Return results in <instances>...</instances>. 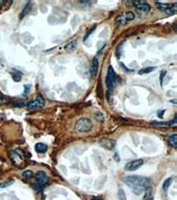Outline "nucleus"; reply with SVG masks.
I'll return each mask as SVG.
<instances>
[{
	"label": "nucleus",
	"instance_id": "nucleus-1",
	"mask_svg": "<svg viewBox=\"0 0 177 200\" xmlns=\"http://www.w3.org/2000/svg\"><path fill=\"white\" fill-rule=\"evenodd\" d=\"M123 182L131 188L132 192L139 196L141 193L145 192V190L149 187L150 180L146 176H141V175H130L123 179Z\"/></svg>",
	"mask_w": 177,
	"mask_h": 200
},
{
	"label": "nucleus",
	"instance_id": "nucleus-2",
	"mask_svg": "<svg viewBox=\"0 0 177 200\" xmlns=\"http://www.w3.org/2000/svg\"><path fill=\"white\" fill-rule=\"evenodd\" d=\"M92 128H93L92 121H91L90 118H86V117H83V118L77 119L76 124H75V129L79 133H87Z\"/></svg>",
	"mask_w": 177,
	"mask_h": 200
},
{
	"label": "nucleus",
	"instance_id": "nucleus-3",
	"mask_svg": "<svg viewBox=\"0 0 177 200\" xmlns=\"http://www.w3.org/2000/svg\"><path fill=\"white\" fill-rule=\"evenodd\" d=\"M117 80H118V78H117V74H116L113 67H109L107 77H106V83H107L108 90H109L110 92L113 90V88H114V86H116V83H117Z\"/></svg>",
	"mask_w": 177,
	"mask_h": 200
},
{
	"label": "nucleus",
	"instance_id": "nucleus-4",
	"mask_svg": "<svg viewBox=\"0 0 177 200\" xmlns=\"http://www.w3.org/2000/svg\"><path fill=\"white\" fill-rule=\"evenodd\" d=\"M26 107L28 108H30V109H34V108H43V107L45 106V100H44V98L41 97V94H37V97L34 99V100H30L29 102H27Z\"/></svg>",
	"mask_w": 177,
	"mask_h": 200
},
{
	"label": "nucleus",
	"instance_id": "nucleus-5",
	"mask_svg": "<svg viewBox=\"0 0 177 200\" xmlns=\"http://www.w3.org/2000/svg\"><path fill=\"white\" fill-rule=\"evenodd\" d=\"M48 183V176L47 174L45 173L44 171H38L36 173V185H37V188H41L44 186H46Z\"/></svg>",
	"mask_w": 177,
	"mask_h": 200
},
{
	"label": "nucleus",
	"instance_id": "nucleus-6",
	"mask_svg": "<svg viewBox=\"0 0 177 200\" xmlns=\"http://www.w3.org/2000/svg\"><path fill=\"white\" fill-rule=\"evenodd\" d=\"M142 164H144V160L142 159H137V160H134L131 162H129V163H127L124 169L127 171H136L139 168L142 166Z\"/></svg>",
	"mask_w": 177,
	"mask_h": 200
},
{
	"label": "nucleus",
	"instance_id": "nucleus-7",
	"mask_svg": "<svg viewBox=\"0 0 177 200\" xmlns=\"http://www.w3.org/2000/svg\"><path fill=\"white\" fill-rule=\"evenodd\" d=\"M100 145L107 149H113L116 147V141L110 139V138H101L100 139Z\"/></svg>",
	"mask_w": 177,
	"mask_h": 200
},
{
	"label": "nucleus",
	"instance_id": "nucleus-8",
	"mask_svg": "<svg viewBox=\"0 0 177 200\" xmlns=\"http://www.w3.org/2000/svg\"><path fill=\"white\" fill-rule=\"evenodd\" d=\"M136 8L139 9L140 11H142V13H149L150 11V6L146 1H142V0H141V2L138 6H136Z\"/></svg>",
	"mask_w": 177,
	"mask_h": 200
},
{
	"label": "nucleus",
	"instance_id": "nucleus-9",
	"mask_svg": "<svg viewBox=\"0 0 177 200\" xmlns=\"http://www.w3.org/2000/svg\"><path fill=\"white\" fill-rule=\"evenodd\" d=\"M9 155H10V159L13 160V162H14L16 165H19L21 162H23V160L19 158V155H18V153H17V151H10V153H9Z\"/></svg>",
	"mask_w": 177,
	"mask_h": 200
},
{
	"label": "nucleus",
	"instance_id": "nucleus-10",
	"mask_svg": "<svg viewBox=\"0 0 177 200\" xmlns=\"http://www.w3.org/2000/svg\"><path fill=\"white\" fill-rule=\"evenodd\" d=\"M35 149H36L37 153H45L48 149V146L46 144H44V143H37L35 145Z\"/></svg>",
	"mask_w": 177,
	"mask_h": 200
},
{
	"label": "nucleus",
	"instance_id": "nucleus-11",
	"mask_svg": "<svg viewBox=\"0 0 177 200\" xmlns=\"http://www.w3.org/2000/svg\"><path fill=\"white\" fill-rule=\"evenodd\" d=\"M158 8L162 10V11H168L170 8H172V5L170 3H162L160 1H156Z\"/></svg>",
	"mask_w": 177,
	"mask_h": 200
},
{
	"label": "nucleus",
	"instance_id": "nucleus-12",
	"mask_svg": "<svg viewBox=\"0 0 177 200\" xmlns=\"http://www.w3.org/2000/svg\"><path fill=\"white\" fill-rule=\"evenodd\" d=\"M98 67H99V62H98V59L94 57L93 61H92V64H91V74H92V75H96V74Z\"/></svg>",
	"mask_w": 177,
	"mask_h": 200
},
{
	"label": "nucleus",
	"instance_id": "nucleus-13",
	"mask_svg": "<svg viewBox=\"0 0 177 200\" xmlns=\"http://www.w3.org/2000/svg\"><path fill=\"white\" fill-rule=\"evenodd\" d=\"M168 143L169 145L173 147H176L177 146V135L176 134H172L168 136Z\"/></svg>",
	"mask_w": 177,
	"mask_h": 200
},
{
	"label": "nucleus",
	"instance_id": "nucleus-14",
	"mask_svg": "<svg viewBox=\"0 0 177 200\" xmlns=\"http://www.w3.org/2000/svg\"><path fill=\"white\" fill-rule=\"evenodd\" d=\"M30 8H31V2H28L27 5L25 6V8L23 9L21 13L19 15V18H20V19H23V18H24V17H25V16H26V15L30 11Z\"/></svg>",
	"mask_w": 177,
	"mask_h": 200
},
{
	"label": "nucleus",
	"instance_id": "nucleus-15",
	"mask_svg": "<svg viewBox=\"0 0 177 200\" xmlns=\"http://www.w3.org/2000/svg\"><path fill=\"white\" fill-rule=\"evenodd\" d=\"M144 200H154L152 191H151V188L150 187H148L145 190V197H144Z\"/></svg>",
	"mask_w": 177,
	"mask_h": 200
},
{
	"label": "nucleus",
	"instance_id": "nucleus-16",
	"mask_svg": "<svg viewBox=\"0 0 177 200\" xmlns=\"http://www.w3.org/2000/svg\"><path fill=\"white\" fill-rule=\"evenodd\" d=\"M172 182H173V178H168V179H166V180H165V182L163 183V190L165 191V192H167V191H168V188L170 187Z\"/></svg>",
	"mask_w": 177,
	"mask_h": 200
},
{
	"label": "nucleus",
	"instance_id": "nucleus-17",
	"mask_svg": "<svg viewBox=\"0 0 177 200\" xmlns=\"http://www.w3.org/2000/svg\"><path fill=\"white\" fill-rule=\"evenodd\" d=\"M76 45H77V42H76V40H73V42H71L69 44H67V45L65 46V50H66V51H73V50L76 48Z\"/></svg>",
	"mask_w": 177,
	"mask_h": 200
},
{
	"label": "nucleus",
	"instance_id": "nucleus-18",
	"mask_svg": "<svg viewBox=\"0 0 177 200\" xmlns=\"http://www.w3.org/2000/svg\"><path fill=\"white\" fill-rule=\"evenodd\" d=\"M13 183H14V180H13V179H8V180H6V181H3V182L0 183V189L9 187V186H11Z\"/></svg>",
	"mask_w": 177,
	"mask_h": 200
},
{
	"label": "nucleus",
	"instance_id": "nucleus-19",
	"mask_svg": "<svg viewBox=\"0 0 177 200\" xmlns=\"http://www.w3.org/2000/svg\"><path fill=\"white\" fill-rule=\"evenodd\" d=\"M155 69H156L155 67H145V69H142V70H140V71H139V74H146V73H150V72H152Z\"/></svg>",
	"mask_w": 177,
	"mask_h": 200
},
{
	"label": "nucleus",
	"instance_id": "nucleus-20",
	"mask_svg": "<svg viewBox=\"0 0 177 200\" xmlns=\"http://www.w3.org/2000/svg\"><path fill=\"white\" fill-rule=\"evenodd\" d=\"M21 175H23V178H25V179H30V178L33 176V172H31L30 170H26V171H24V172L21 173Z\"/></svg>",
	"mask_w": 177,
	"mask_h": 200
},
{
	"label": "nucleus",
	"instance_id": "nucleus-21",
	"mask_svg": "<svg viewBox=\"0 0 177 200\" xmlns=\"http://www.w3.org/2000/svg\"><path fill=\"white\" fill-rule=\"evenodd\" d=\"M118 198H119V200H127V198H126V193H124V191H123L122 189H120V190L118 191Z\"/></svg>",
	"mask_w": 177,
	"mask_h": 200
},
{
	"label": "nucleus",
	"instance_id": "nucleus-22",
	"mask_svg": "<svg viewBox=\"0 0 177 200\" xmlns=\"http://www.w3.org/2000/svg\"><path fill=\"white\" fill-rule=\"evenodd\" d=\"M11 75H13V79H14L15 81L21 80V73H20V72H19V73H18V72H17V73H13Z\"/></svg>",
	"mask_w": 177,
	"mask_h": 200
},
{
	"label": "nucleus",
	"instance_id": "nucleus-23",
	"mask_svg": "<svg viewBox=\"0 0 177 200\" xmlns=\"http://www.w3.org/2000/svg\"><path fill=\"white\" fill-rule=\"evenodd\" d=\"M124 19H126V20H134V19H135V15L129 11V13H127L126 17H124Z\"/></svg>",
	"mask_w": 177,
	"mask_h": 200
},
{
	"label": "nucleus",
	"instance_id": "nucleus-24",
	"mask_svg": "<svg viewBox=\"0 0 177 200\" xmlns=\"http://www.w3.org/2000/svg\"><path fill=\"white\" fill-rule=\"evenodd\" d=\"M94 116H96V120H99V121H103V119H104L103 115H102L101 112H99V111H98V112H96V115H94Z\"/></svg>",
	"mask_w": 177,
	"mask_h": 200
},
{
	"label": "nucleus",
	"instance_id": "nucleus-25",
	"mask_svg": "<svg viewBox=\"0 0 177 200\" xmlns=\"http://www.w3.org/2000/svg\"><path fill=\"white\" fill-rule=\"evenodd\" d=\"M94 28H96V25L93 26V28H92V29H90V30H89V32H87V33L85 34V36H84V42L87 40V38H89V36H90V35H91V34H92V33L94 32Z\"/></svg>",
	"mask_w": 177,
	"mask_h": 200
},
{
	"label": "nucleus",
	"instance_id": "nucleus-26",
	"mask_svg": "<svg viewBox=\"0 0 177 200\" xmlns=\"http://www.w3.org/2000/svg\"><path fill=\"white\" fill-rule=\"evenodd\" d=\"M126 23V19L123 18V17H119L118 19H117V24H119V25H123Z\"/></svg>",
	"mask_w": 177,
	"mask_h": 200
},
{
	"label": "nucleus",
	"instance_id": "nucleus-27",
	"mask_svg": "<svg viewBox=\"0 0 177 200\" xmlns=\"http://www.w3.org/2000/svg\"><path fill=\"white\" fill-rule=\"evenodd\" d=\"M6 100H7V98L3 96V94L0 91V102H6Z\"/></svg>",
	"mask_w": 177,
	"mask_h": 200
},
{
	"label": "nucleus",
	"instance_id": "nucleus-28",
	"mask_svg": "<svg viewBox=\"0 0 177 200\" xmlns=\"http://www.w3.org/2000/svg\"><path fill=\"white\" fill-rule=\"evenodd\" d=\"M117 57H118V59H119V57H120V54H121V45H119V47H118V48H117Z\"/></svg>",
	"mask_w": 177,
	"mask_h": 200
},
{
	"label": "nucleus",
	"instance_id": "nucleus-29",
	"mask_svg": "<svg viewBox=\"0 0 177 200\" xmlns=\"http://www.w3.org/2000/svg\"><path fill=\"white\" fill-rule=\"evenodd\" d=\"M130 2H131V3H132L135 7H136V6H138V5L141 2V0H132V1H130Z\"/></svg>",
	"mask_w": 177,
	"mask_h": 200
},
{
	"label": "nucleus",
	"instance_id": "nucleus-30",
	"mask_svg": "<svg viewBox=\"0 0 177 200\" xmlns=\"http://www.w3.org/2000/svg\"><path fill=\"white\" fill-rule=\"evenodd\" d=\"M162 75H160V83H162V86H163V81H164V77H165V74H166V71H163L162 73H160Z\"/></svg>",
	"mask_w": 177,
	"mask_h": 200
},
{
	"label": "nucleus",
	"instance_id": "nucleus-31",
	"mask_svg": "<svg viewBox=\"0 0 177 200\" xmlns=\"http://www.w3.org/2000/svg\"><path fill=\"white\" fill-rule=\"evenodd\" d=\"M80 3H81V5H90V3H91V1H89V0H83V1H80Z\"/></svg>",
	"mask_w": 177,
	"mask_h": 200
},
{
	"label": "nucleus",
	"instance_id": "nucleus-32",
	"mask_svg": "<svg viewBox=\"0 0 177 200\" xmlns=\"http://www.w3.org/2000/svg\"><path fill=\"white\" fill-rule=\"evenodd\" d=\"M164 114H165V110H159V111H158V117L162 118L164 116Z\"/></svg>",
	"mask_w": 177,
	"mask_h": 200
},
{
	"label": "nucleus",
	"instance_id": "nucleus-33",
	"mask_svg": "<svg viewBox=\"0 0 177 200\" xmlns=\"http://www.w3.org/2000/svg\"><path fill=\"white\" fill-rule=\"evenodd\" d=\"M114 160L117 161V162H119V161H120V158H119V154H118V153H116V154H114Z\"/></svg>",
	"mask_w": 177,
	"mask_h": 200
},
{
	"label": "nucleus",
	"instance_id": "nucleus-34",
	"mask_svg": "<svg viewBox=\"0 0 177 200\" xmlns=\"http://www.w3.org/2000/svg\"><path fill=\"white\" fill-rule=\"evenodd\" d=\"M92 199H93V200H102L101 198H99V197H93Z\"/></svg>",
	"mask_w": 177,
	"mask_h": 200
},
{
	"label": "nucleus",
	"instance_id": "nucleus-35",
	"mask_svg": "<svg viewBox=\"0 0 177 200\" xmlns=\"http://www.w3.org/2000/svg\"><path fill=\"white\" fill-rule=\"evenodd\" d=\"M1 8H2V3L0 2V9H1Z\"/></svg>",
	"mask_w": 177,
	"mask_h": 200
}]
</instances>
